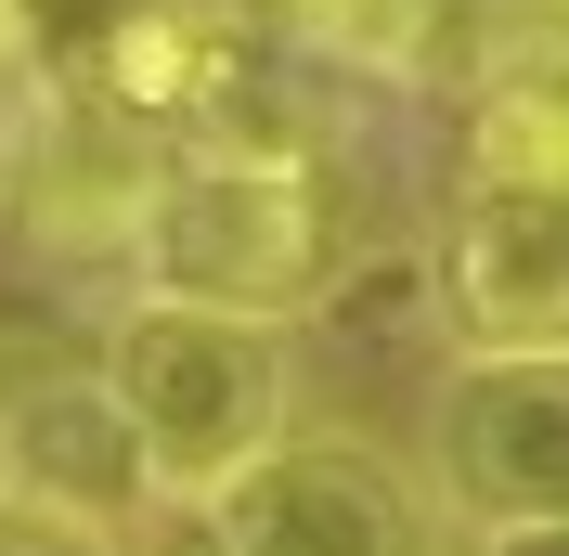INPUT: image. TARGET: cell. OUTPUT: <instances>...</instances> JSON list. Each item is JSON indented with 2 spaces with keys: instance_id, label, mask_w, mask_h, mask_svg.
<instances>
[{
  "instance_id": "2",
  "label": "cell",
  "mask_w": 569,
  "mask_h": 556,
  "mask_svg": "<svg viewBox=\"0 0 569 556\" xmlns=\"http://www.w3.org/2000/svg\"><path fill=\"white\" fill-rule=\"evenodd\" d=\"M350 195H337V156H208V142H169L156 181H142L130 220V272L169 285V298H220V311H323L337 272H350Z\"/></svg>"
},
{
  "instance_id": "10",
  "label": "cell",
  "mask_w": 569,
  "mask_h": 556,
  "mask_svg": "<svg viewBox=\"0 0 569 556\" xmlns=\"http://www.w3.org/2000/svg\"><path fill=\"white\" fill-rule=\"evenodd\" d=\"M130 556H233V544H220V518H208V505H156V518L130 530Z\"/></svg>"
},
{
  "instance_id": "9",
  "label": "cell",
  "mask_w": 569,
  "mask_h": 556,
  "mask_svg": "<svg viewBox=\"0 0 569 556\" xmlns=\"http://www.w3.org/2000/svg\"><path fill=\"white\" fill-rule=\"evenodd\" d=\"M0 556H130V530H91V518H66V505H0Z\"/></svg>"
},
{
  "instance_id": "8",
  "label": "cell",
  "mask_w": 569,
  "mask_h": 556,
  "mask_svg": "<svg viewBox=\"0 0 569 556\" xmlns=\"http://www.w3.org/2000/svg\"><path fill=\"white\" fill-rule=\"evenodd\" d=\"M52 117H66V78L39 66H0V208L27 195V169H39V142H52Z\"/></svg>"
},
{
  "instance_id": "4",
  "label": "cell",
  "mask_w": 569,
  "mask_h": 556,
  "mask_svg": "<svg viewBox=\"0 0 569 556\" xmlns=\"http://www.w3.org/2000/svg\"><path fill=\"white\" fill-rule=\"evenodd\" d=\"M233 556H453V505L362 427H284L208 505Z\"/></svg>"
},
{
  "instance_id": "11",
  "label": "cell",
  "mask_w": 569,
  "mask_h": 556,
  "mask_svg": "<svg viewBox=\"0 0 569 556\" xmlns=\"http://www.w3.org/2000/svg\"><path fill=\"white\" fill-rule=\"evenodd\" d=\"M479 556H569V530H505V544H479Z\"/></svg>"
},
{
  "instance_id": "6",
  "label": "cell",
  "mask_w": 569,
  "mask_h": 556,
  "mask_svg": "<svg viewBox=\"0 0 569 556\" xmlns=\"http://www.w3.org/2000/svg\"><path fill=\"white\" fill-rule=\"evenodd\" d=\"M0 401H13V479H27V505H66V518H91V530L156 518V479H142L104 376L39 363V376H0Z\"/></svg>"
},
{
  "instance_id": "1",
  "label": "cell",
  "mask_w": 569,
  "mask_h": 556,
  "mask_svg": "<svg viewBox=\"0 0 569 556\" xmlns=\"http://www.w3.org/2000/svg\"><path fill=\"white\" fill-rule=\"evenodd\" d=\"M91 376H104L156 505H220L298 427V324L130 285L104 311V337H91Z\"/></svg>"
},
{
  "instance_id": "3",
  "label": "cell",
  "mask_w": 569,
  "mask_h": 556,
  "mask_svg": "<svg viewBox=\"0 0 569 556\" xmlns=\"http://www.w3.org/2000/svg\"><path fill=\"white\" fill-rule=\"evenodd\" d=\"M427 479L453 530H569V337L531 349H453V376L427 401Z\"/></svg>"
},
{
  "instance_id": "12",
  "label": "cell",
  "mask_w": 569,
  "mask_h": 556,
  "mask_svg": "<svg viewBox=\"0 0 569 556\" xmlns=\"http://www.w3.org/2000/svg\"><path fill=\"white\" fill-rule=\"evenodd\" d=\"M13 492H27V479H13V401H0V505H13Z\"/></svg>"
},
{
  "instance_id": "7",
  "label": "cell",
  "mask_w": 569,
  "mask_h": 556,
  "mask_svg": "<svg viewBox=\"0 0 569 556\" xmlns=\"http://www.w3.org/2000/svg\"><path fill=\"white\" fill-rule=\"evenodd\" d=\"M466 156L569 181V0H505L492 13V52L466 78Z\"/></svg>"
},
{
  "instance_id": "5",
  "label": "cell",
  "mask_w": 569,
  "mask_h": 556,
  "mask_svg": "<svg viewBox=\"0 0 569 556\" xmlns=\"http://www.w3.org/2000/svg\"><path fill=\"white\" fill-rule=\"evenodd\" d=\"M427 272H440V324L466 349L569 337V181L557 169H479L466 156Z\"/></svg>"
}]
</instances>
